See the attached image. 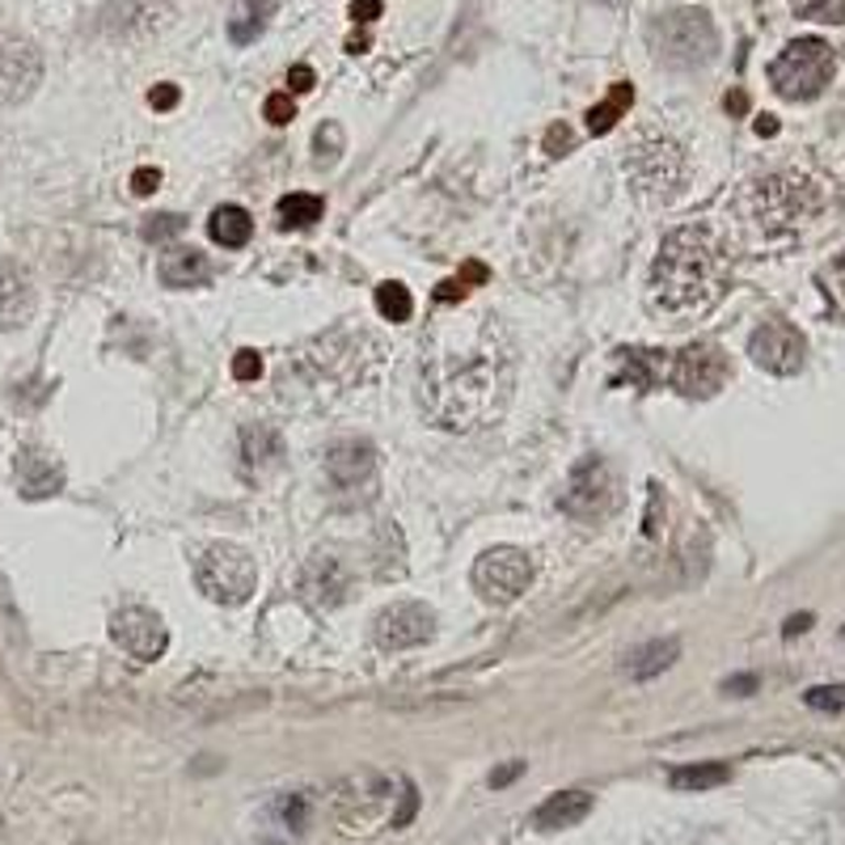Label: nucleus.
Instances as JSON below:
<instances>
[{
  "label": "nucleus",
  "instance_id": "nucleus-1",
  "mask_svg": "<svg viewBox=\"0 0 845 845\" xmlns=\"http://www.w3.org/2000/svg\"><path fill=\"white\" fill-rule=\"evenodd\" d=\"M512 389V359L499 347V330L482 318L465 352H440L423 359V402L440 427L474 432L491 423Z\"/></svg>",
  "mask_w": 845,
  "mask_h": 845
},
{
  "label": "nucleus",
  "instance_id": "nucleus-2",
  "mask_svg": "<svg viewBox=\"0 0 845 845\" xmlns=\"http://www.w3.org/2000/svg\"><path fill=\"white\" fill-rule=\"evenodd\" d=\"M732 271V254L723 246L719 229L685 224L664 237L652 263V297L664 313H702L723 297Z\"/></svg>",
  "mask_w": 845,
  "mask_h": 845
},
{
  "label": "nucleus",
  "instance_id": "nucleus-3",
  "mask_svg": "<svg viewBox=\"0 0 845 845\" xmlns=\"http://www.w3.org/2000/svg\"><path fill=\"white\" fill-rule=\"evenodd\" d=\"M618 364L626 373L630 385L638 389H655V385H672L685 398H714L727 377H732V364L723 347L714 343H689L681 352H647V347H634V352H618Z\"/></svg>",
  "mask_w": 845,
  "mask_h": 845
},
{
  "label": "nucleus",
  "instance_id": "nucleus-4",
  "mask_svg": "<svg viewBox=\"0 0 845 845\" xmlns=\"http://www.w3.org/2000/svg\"><path fill=\"white\" fill-rule=\"evenodd\" d=\"M829 203H833L829 187L799 169H778L761 182H753V191H748V212L765 233H794L824 216Z\"/></svg>",
  "mask_w": 845,
  "mask_h": 845
},
{
  "label": "nucleus",
  "instance_id": "nucleus-5",
  "mask_svg": "<svg viewBox=\"0 0 845 845\" xmlns=\"http://www.w3.org/2000/svg\"><path fill=\"white\" fill-rule=\"evenodd\" d=\"M647 43L664 68L693 73V68H707L719 55V30H714L707 9H672V13H659L652 22Z\"/></svg>",
  "mask_w": 845,
  "mask_h": 845
},
{
  "label": "nucleus",
  "instance_id": "nucleus-6",
  "mask_svg": "<svg viewBox=\"0 0 845 845\" xmlns=\"http://www.w3.org/2000/svg\"><path fill=\"white\" fill-rule=\"evenodd\" d=\"M833 73H837V59H833V47L824 38H794L769 64V81L787 102L820 98L833 81Z\"/></svg>",
  "mask_w": 845,
  "mask_h": 845
},
{
  "label": "nucleus",
  "instance_id": "nucleus-7",
  "mask_svg": "<svg viewBox=\"0 0 845 845\" xmlns=\"http://www.w3.org/2000/svg\"><path fill=\"white\" fill-rule=\"evenodd\" d=\"M194 583L212 604L237 609L258 592V563L249 549L233 546V542H216L194 558Z\"/></svg>",
  "mask_w": 845,
  "mask_h": 845
},
{
  "label": "nucleus",
  "instance_id": "nucleus-8",
  "mask_svg": "<svg viewBox=\"0 0 845 845\" xmlns=\"http://www.w3.org/2000/svg\"><path fill=\"white\" fill-rule=\"evenodd\" d=\"M558 503H563L567 516L583 520V524L609 520L618 512V503H622V487H618L613 465L604 462V457H583V462L571 469V478H567V487L558 494Z\"/></svg>",
  "mask_w": 845,
  "mask_h": 845
},
{
  "label": "nucleus",
  "instance_id": "nucleus-9",
  "mask_svg": "<svg viewBox=\"0 0 845 845\" xmlns=\"http://www.w3.org/2000/svg\"><path fill=\"white\" fill-rule=\"evenodd\" d=\"M393 778L373 774V769H359L352 778H343L334 787V816L338 824H347V833H359L377 820L393 816Z\"/></svg>",
  "mask_w": 845,
  "mask_h": 845
},
{
  "label": "nucleus",
  "instance_id": "nucleus-10",
  "mask_svg": "<svg viewBox=\"0 0 845 845\" xmlns=\"http://www.w3.org/2000/svg\"><path fill=\"white\" fill-rule=\"evenodd\" d=\"M533 558L516 546H494L487 549L478 563H474V588H478V597L491 600V604H512L529 592V583H533Z\"/></svg>",
  "mask_w": 845,
  "mask_h": 845
},
{
  "label": "nucleus",
  "instance_id": "nucleus-11",
  "mask_svg": "<svg viewBox=\"0 0 845 845\" xmlns=\"http://www.w3.org/2000/svg\"><path fill=\"white\" fill-rule=\"evenodd\" d=\"M110 638L119 652H127L140 664H153L169 652V626L162 622V613L144 609V604H127L110 618Z\"/></svg>",
  "mask_w": 845,
  "mask_h": 845
},
{
  "label": "nucleus",
  "instance_id": "nucleus-12",
  "mask_svg": "<svg viewBox=\"0 0 845 845\" xmlns=\"http://www.w3.org/2000/svg\"><path fill=\"white\" fill-rule=\"evenodd\" d=\"M43 81V55L38 47L13 34V30H0V107H18L26 102L30 93Z\"/></svg>",
  "mask_w": 845,
  "mask_h": 845
},
{
  "label": "nucleus",
  "instance_id": "nucleus-13",
  "mask_svg": "<svg viewBox=\"0 0 845 845\" xmlns=\"http://www.w3.org/2000/svg\"><path fill=\"white\" fill-rule=\"evenodd\" d=\"M630 178L638 182V191H647V194H668L681 187V178H685V157H681V148L672 144V140H643L634 153H630Z\"/></svg>",
  "mask_w": 845,
  "mask_h": 845
},
{
  "label": "nucleus",
  "instance_id": "nucleus-14",
  "mask_svg": "<svg viewBox=\"0 0 845 845\" xmlns=\"http://www.w3.org/2000/svg\"><path fill=\"white\" fill-rule=\"evenodd\" d=\"M748 355H753L757 368L774 373V377H794L808 364V338L791 322H765V326L753 330Z\"/></svg>",
  "mask_w": 845,
  "mask_h": 845
},
{
  "label": "nucleus",
  "instance_id": "nucleus-15",
  "mask_svg": "<svg viewBox=\"0 0 845 845\" xmlns=\"http://www.w3.org/2000/svg\"><path fill=\"white\" fill-rule=\"evenodd\" d=\"M373 634H377V647H385V652H410L436 634V613L423 600H398V604L377 613Z\"/></svg>",
  "mask_w": 845,
  "mask_h": 845
},
{
  "label": "nucleus",
  "instance_id": "nucleus-16",
  "mask_svg": "<svg viewBox=\"0 0 845 845\" xmlns=\"http://www.w3.org/2000/svg\"><path fill=\"white\" fill-rule=\"evenodd\" d=\"M326 478L334 491L359 494L377 482V448L368 440H338L326 448Z\"/></svg>",
  "mask_w": 845,
  "mask_h": 845
},
{
  "label": "nucleus",
  "instance_id": "nucleus-17",
  "mask_svg": "<svg viewBox=\"0 0 845 845\" xmlns=\"http://www.w3.org/2000/svg\"><path fill=\"white\" fill-rule=\"evenodd\" d=\"M300 592L313 609H338L343 600L352 597V571L343 558L334 554H313L309 567L300 575Z\"/></svg>",
  "mask_w": 845,
  "mask_h": 845
},
{
  "label": "nucleus",
  "instance_id": "nucleus-18",
  "mask_svg": "<svg viewBox=\"0 0 845 845\" xmlns=\"http://www.w3.org/2000/svg\"><path fill=\"white\" fill-rule=\"evenodd\" d=\"M34 318V279L22 263H0V330H22Z\"/></svg>",
  "mask_w": 845,
  "mask_h": 845
},
{
  "label": "nucleus",
  "instance_id": "nucleus-19",
  "mask_svg": "<svg viewBox=\"0 0 845 845\" xmlns=\"http://www.w3.org/2000/svg\"><path fill=\"white\" fill-rule=\"evenodd\" d=\"M162 13L165 4H153V0H114L98 13V30L110 38H132V34H148L162 26Z\"/></svg>",
  "mask_w": 845,
  "mask_h": 845
},
{
  "label": "nucleus",
  "instance_id": "nucleus-20",
  "mask_svg": "<svg viewBox=\"0 0 845 845\" xmlns=\"http://www.w3.org/2000/svg\"><path fill=\"white\" fill-rule=\"evenodd\" d=\"M592 808H597V794L592 791H554L533 812V829L537 833H563V829H575L579 820L592 816Z\"/></svg>",
  "mask_w": 845,
  "mask_h": 845
},
{
  "label": "nucleus",
  "instance_id": "nucleus-21",
  "mask_svg": "<svg viewBox=\"0 0 845 845\" xmlns=\"http://www.w3.org/2000/svg\"><path fill=\"white\" fill-rule=\"evenodd\" d=\"M18 491L26 499H52V494L64 491V465L38 453V448H26L18 457Z\"/></svg>",
  "mask_w": 845,
  "mask_h": 845
},
{
  "label": "nucleus",
  "instance_id": "nucleus-22",
  "mask_svg": "<svg viewBox=\"0 0 845 845\" xmlns=\"http://www.w3.org/2000/svg\"><path fill=\"white\" fill-rule=\"evenodd\" d=\"M157 275H162L165 288H199V283L212 275V267H208V254L187 249V246H174L162 254Z\"/></svg>",
  "mask_w": 845,
  "mask_h": 845
},
{
  "label": "nucleus",
  "instance_id": "nucleus-23",
  "mask_svg": "<svg viewBox=\"0 0 845 845\" xmlns=\"http://www.w3.org/2000/svg\"><path fill=\"white\" fill-rule=\"evenodd\" d=\"M677 659H681V638H652L626 655V672L634 681H652L659 672H668Z\"/></svg>",
  "mask_w": 845,
  "mask_h": 845
},
{
  "label": "nucleus",
  "instance_id": "nucleus-24",
  "mask_svg": "<svg viewBox=\"0 0 845 845\" xmlns=\"http://www.w3.org/2000/svg\"><path fill=\"white\" fill-rule=\"evenodd\" d=\"M208 233H212V242L224 249H242L254 237V220H249L246 208H237V203H224L212 212L208 220Z\"/></svg>",
  "mask_w": 845,
  "mask_h": 845
},
{
  "label": "nucleus",
  "instance_id": "nucleus-25",
  "mask_svg": "<svg viewBox=\"0 0 845 845\" xmlns=\"http://www.w3.org/2000/svg\"><path fill=\"white\" fill-rule=\"evenodd\" d=\"M672 791H714V787H723V782H732V765L727 761H693V765H681V769H672Z\"/></svg>",
  "mask_w": 845,
  "mask_h": 845
},
{
  "label": "nucleus",
  "instance_id": "nucleus-26",
  "mask_svg": "<svg viewBox=\"0 0 845 845\" xmlns=\"http://www.w3.org/2000/svg\"><path fill=\"white\" fill-rule=\"evenodd\" d=\"M275 13L271 0H237V9H233V18H229V38L233 43H254L263 30H267V18Z\"/></svg>",
  "mask_w": 845,
  "mask_h": 845
},
{
  "label": "nucleus",
  "instance_id": "nucleus-27",
  "mask_svg": "<svg viewBox=\"0 0 845 845\" xmlns=\"http://www.w3.org/2000/svg\"><path fill=\"white\" fill-rule=\"evenodd\" d=\"M630 102H634V85L626 81H618L613 89H609V98L600 102V107L588 110V132L592 136H604V132H613L618 127V119L630 110Z\"/></svg>",
  "mask_w": 845,
  "mask_h": 845
},
{
  "label": "nucleus",
  "instance_id": "nucleus-28",
  "mask_svg": "<svg viewBox=\"0 0 845 845\" xmlns=\"http://www.w3.org/2000/svg\"><path fill=\"white\" fill-rule=\"evenodd\" d=\"M242 457H246V465H254V469L275 465L279 457H283V440H279V432L267 427V423L246 427V432H242Z\"/></svg>",
  "mask_w": 845,
  "mask_h": 845
},
{
  "label": "nucleus",
  "instance_id": "nucleus-29",
  "mask_svg": "<svg viewBox=\"0 0 845 845\" xmlns=\"http://www.w3.org/2000/svg\"><path fill=\"white\" fill-rule=\"evenodd\" d=\"M322 199L318 194H283L279 199V224L283 229H309L313 220H322Z\"/></svg>",
  "mask_w": 845,
  "mask_h": 845
},
{
  "label": "nucleus",
  "instance_id": "nucleus-30",
  "mask_svg": "<svg viewBox=\"0 0 845 845\" xmlns=\"http://www.w3.org/2000/svg\"><path fill=\"white\" fill-rule=\"evenodd\" d=\"M377 313H381L385 322H410V313H414V300H410L407 283H398V279L381 283V288H377Z\"/></svg>",
  "mask_w": 845,
  "mask_h": 845
},
{
  "label": "nucleus",
  "instance_id": "nucleus-31",
  "mask_svg": "<svg viewBox=\"0 0 845 845\" xmlns=\"http://www.w3.org/2000/svg\"><path fill=\"white\" fill-rule=\"evenodd\" d=\"M275 812H279V820L292 829V833H304V824H309V799L304 794H283L279 803H275Z\"/></svg>",
  "mask_w": 845,
  "mask_h": 845
},
{
  "label": "nucleus",
  "instance_id": "nucleus-32",
  "mask_svg": "<svg viewBox=\"0 0 845 845\" xmlns=\"http://www.w3.org/2000/svg\"><path fill=\"white\" fill-rule=\"evenodd\" d=\"M803 702L812 710H824V714H837V710H845V689H837V685H816V689L803 693Z\"/></svg>",
  "mask_w": 845,
  "mask_h": 845
},
{
  "label": "nucleus",
  "instance_id": "nucleus-33",
  "mask_svg": "<svg viewBox=\"0 0 845 845\" xmlns=\"http://www.w3.org/2000/svg\"><path fill=\"white\" fill-rule=\"evenodd\" d=\"M187 229V220L165 212V216H148L144 220V242H165V237H178Z\"/></svg>",
  "mask_w": 845,
  "mask_h": 845
},
{
  "label": "nucleus",
  "instance_id": "nucleus-34",
  "mask_svg": "<svg viewBox=\"0 0 845 845\" xmlns=\"http://www.w3.org/2000/svg\"><path fill=\"white\" fill-rule=\"evenodd\" d=\"M419 812V791H414V782L402 778V794H398V808H393V816H389V829H407L410 820Z\"/></svg>",
  "mask_w": 845,
  "mask_h": 845
},
{
  "label": "nucleus",
  "instance_id": "nucleus-35",
  "mask_svg": "<svg viewBox=\"0 0 845 845\" xmlns=\"http://www.w3.org/2000/svg\"><path fill=\"white\" fill-rule=\"evenodd\" d=\"M263 114H267V123H275V127L292 123V119H297V102H292V93H271V98L263 102Z\"/></svg>",
  "mask_w": 845,
  "mask_h": 845
},
{
  "label": "nucleus",
  "instance_id": "nucleus-36",
  "mask_svg": "<svg viewBox=\"0 0 845 845\" xmlns=\"http://www.w3.org/2000/svg\"><path fill=\"white\" fill-rule=\"evenodd\" d=\"M803 18H812V22H845V0H808Z\"/></svg>",
  "mask_w": 845,
  "mask_h": 845
},
{
  "label": "nucleus",
  "instance_id": "nucleus-37",
  "mask_svg": "<svg viewBox=\"0 0 845 845\" xmlns=\"http://www.w3.org/2000/svg\"><path fill=\"white\" fill-rule=\"evenodd\" d=\"M233 377H237V381H258V377H263V355L237 352L233 355Z\"/></svg>",
  "mask_w": 845,
  "mask_h": 845
},
{
  "label": "nucleus",
  "instance_id": "nucleus-38",
  "mask_svg": "<svg viewBox=\"0 0 845 845\" xmlns=\"http://www.w3.org/2000/svg\"><path fill=\"white\" fill-rule=\"evenodd\" d=\"M162 187V169H153V165H140L136 174H132V191L136 194H153Z\"/></svg>",
  "mask_w": 845,
  "mask_h": 845
},
{
  "label": "nucleus",
  "instance_id": "nucleus-39",
  "mask_svg": "<svg viewBox=\"0 0 845 845\" xmlns=\"http://www.w3.org/2000/svg\"><path fill=\"white\" fill-rule=\"evenodd\" d=\"M571 148V132H567V123H554L546 132V153L549 157H563Z\"/></svg>",
  "mask_w": 845,
  "mask_h": 845
},
{
  "label": "nucleus",
  "instance_id": "nucleus-40",
  "mask_svg": "<svg viewBox=\"0 0 845 845\" xmlns=\"http://www.w3.org/2000/svg\"><path fill=\"white\" fill-rule=\"evenodd\" d=\"M520 774H524V761H508V765H499V769H491V778H487V782H491L494 791H503V787H512V782H516Z\"/></svg>",
  "mask_w": 845,
  "mask_h": 845
},
{
  "label": "nucleus",
  "instance_id": "nucleus-41",
  "mask_svg": "<svg viewBox=\"0 0 845 845\" xmlns=\"http://www.w3.org/2000/svg\"><path fill=\"white\" fill-rule=\"evenodd\" d=\"M178 98H182V93H178V85H157V89L148 93V107L153 110H174L178 107Z\"/></svg>",
  "mask_w": 845,
  "mask_h": 845
},
{
  "label": "nucleus",
  "instance_id": "nucleus-42",
  "mask_svg": "<svg viewBox=\"0 0 845 845\" xmlns=\"http://www.w3.org/2000/svg\"><path fill=\"white\" fill-rule=\"evenodd\" d=\"M288 85H292L288 93H309V89L318 85V77H313V68H309V64H297V68L288 73Z\"/></svg>",
  "mask_w": 845,
  "mask_h": 845
},
{
  "label": "nucleus",
  "instance_id": "nucleus-43",
  "mask_svg": "<svg viewBox=\"0 0 845 845\" xmlns=\"http://www.w3.org/2000/svg\"><path fill=\"white\" fill-rule=\"evenodd\" d=\"M381 9H385L381 0H352V18L355 22H364V26H368V22H377V18H381Z\"/></svg>",
  "mask_w": 845,
  "mask_h": 845
},
{
  "label": "nucleus",
  "instance_id": "nucleus-44",
  "mask_svg": "<svg viewBox=\"0 0 845 845\" xmlns=\"http://www.w3.org/2000/svg\"><path fill=\"white\" fill-rule=\"evenodd\" d=\"M757 685H761V681H757L753 672H744V677H727V681H723V693H736V698H748V693H757Z\"/></svg>",
  "mask_w": 845,
  "mask_h": 845
},
{
  "label": "nucleus",
  "instance_id": "nucleus-45",
  "mask_svg": "<svg viewBox=\"0 0 845 845\" xmlns=\"http://www.w3.org/2000/svg\"><path fill=\"white\" fill-rule=\"evenodd\" d=\"M465 292H469V288H465L462 279H444V283L436 288V300H444V304H448V300H462Z\"/></svg>",
  "mask_w": 845,
  "mask_h": 845
},
{
  "label": "nucleus",
  "instance_id": "nucleus-46",
  "mask_svg": "<svg viewBox=\"0 0 845 845\" xmlns=\"http://www.w3.org/2000/svg\"><path fill=\"white\" fill-rule=\"evenodd\" d=\"M659 503H664V499H659V487H652V508H647V537H655V533H659Z\"/></svg>",
  "mask_w": 845,
  "mask_h": 845
},
{
  "label": "nucleus",
  "instance_id": "nucleus-47",
  "mask_svg": "<svg viewBox=\"0 0 845 845\" xmlns=\"http://www.w3.org/2000/svg\"><path fill=\"white\" fill-rule=\"evenodd\" d=\"M457 279H462L465 288H469V283H482V279H487V267H482V263H469V267H465Z\"/></svg>",
  "mask_w": 845,
  "mask_h": 845
},
{
  "label": "nucleus",
  "instance_id": "nucleus-48",
  "mask_svg": "<svg viewBox=\"0 0 845 845\" xmlns=\"http://www.w3.org/2000/svg\"><path fill=\"white\" fill-rule=\"evenodd\" d=\"M808 626H812V618H808V613H794L791 622H787V634H803Z\"/></svg>",
  "mask_w": 845,
  "mask_h": 845
},
{
  "label": "nucleus",
  "instance_id": "nucleus-49",
  "mask_svg": "<svg viewBox=\"0 0 845 845\" xmlns=\"http://www.w3.org/2000/svg\"><path fill=\"white\" fill-rule=\"evenodd\" d=\"M774 132H778V119H774V114H761V119H757V136H774Z\"/></svg>",
  "mask_w": 845,
  "mask_h": 845
},
{
  "label": "nucleus",
  "instance_id": "nucleus-50",
  "mask_svg": "<svg viewBox=\"0 0 845 845\" xmlns=\"http://www.w3.org/2000/svg\"><path fill=\"white\" fill-rule=\"evenodd\" d=\"M833 275H837V283H842V292H845V249L833 258Z\"/></svg>",
  "mask_w": 845,
  "mask_h": 845
},
{
  "label": "nucleus",
  "instance_id": "nucleus-51",
  "mask_svg": "<svg viewBox=\"0 0 845 845\" xmlns=\"http://www.w3.org/2000/svg\"><path fill=\"white\" fill-rule=\"evenodd\" d=\"M347 52H352V55L368 52V38H364V34H359V38H352V43H347Z\"/></svg>",
  "mask_w": 845,
  "mask_h": 845
},
{
  "label": "nucleus",
  "instance_id": "nucleus-52",
  "mask_svg": "<svg viewBox=\"0 0 845 845\" xmlns=\"http://www.w3.org/2000/svg\"><path fill=\"white\" fill-rule=\"evenodd\" d=\"M727 107H732V110H744V107H748V98H744V93H736V98H727Z\"/></svg>",
  "mask_w": 845,
  "mask_h": 845
},
{
  "label": "nucleus",
  "instance_id": "nucleus-53",
  "mask_svg": "<svg viewBox=\"0 0 845 845\" xmlns=\"http://www.w3.org/2000/svg\"><path fill=\"white\" fill-rule=\"evenodd\" d=\"M604 4H618V0H604Z\"/></svg>",
  "mask_w": 845,
  "mask_h": 845
}]
</instances>
